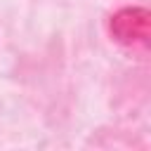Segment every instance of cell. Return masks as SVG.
I'll return each mask as SVG.
<instances>
[{"instance_id":"obj_1","label":"cell","mask_w":151,"mask_h":151,"mask_svg":"<svg viewBox=\"0 0 151 151\" xmlns=\"http://www.w3.org/2000/svg\"><path fill=\"white\" fill-rule=\"evenodd\" d=\"M111 35L123 45H144L149 38V12L144 7H123L111 17Z\"/></svg>"}]
</instances>
